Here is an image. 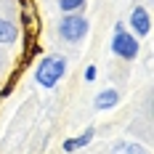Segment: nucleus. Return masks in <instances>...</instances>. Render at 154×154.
Here are the masks:
<instances>
[{
  "label": "nucleus",
  "mask_w": 154,
  "mask_h": 154,
  "mask_svg": "<svg viewBox=\"0 0 154 154\" xmlns=\"http://www.w3.org/2000/svg\"><path fill=\"white\" fill-rule=\"evenodd\" d=\"M64 75H66V59H64L61 53L45 56L43 61L37 64V69H35V80H37V85H43V88L59 85V80H61Z\"/></svg>",
  "instance_id": "f257e3e1"
},
{
  "label": "nucleus",
  "mask_w": 154,
  "mask_h": 154,
  "mask_svg": "<svg viewBox=\"0 0 154 154\" xmlns=\"http://www.w3.org/2000/svg\"><path fill=\"white\" fill-rule=\"evenodd\" d=\"M138 51H141L138 37L130 35L122 24H117V27H114V37H112V53L120 56V59H125V61H133V59L138 56Z\"/></svg>",
  "instance_id": "f03ea898"
},
{
  "label": "nucleus",
  "mask_w": 154,
  "mask_h": 154,
  "mask_svg": "<svg viewBox=\"0 0 154 154\" xmlns=\"http://www.w3.org/2000/svg\"><path fill=\"white\" fill-rule=\"evenodd\" d=\"M88 29H91L88 19L80 16V14H66L59 21V35H61V40H66V43H80L88 35Z\"/></svg>",
  "instance_id": "7ed1b4c3"
},
{
  "label": "nucleus",
  "mask_w": 154,
  "mask_h": 154,
  "mask_svg": "<svg viewBox=\"0 0 154 154\" xmlns=\"http://www.w3.org/2000/svg\"><path fill=\"white\" fill-rule=\"evenodd\" d=\"M128 24H130V35H136V37H146L149 32H152V16H149V11L143 8V5H136L133 11H130V16H128Z\"/></svg>",
  "instance_id": "20e7f679"
},
{
  "label": "nucleus",
  "mask_w": 154,
  "mask_h": 154,
  "mask_svg": "<svg viewBox=\"0 0 154 154\" xmlns=\"http://www.w3.org/2000/svg\"><path fill=\"white\" fill-rule=\"evenodd\" d=\"M117 101H120V93L114 91V88H106V91H101L98 96H96V109H101V112L114 109V106H117Z\"/></svg>",
  "instance_id": "39448f33"
},
{
  "label": "nucleus",
  "mask_w": 154,
  "mask_h": 154,
  "mask_svg": "<svg viewBox=\"0 0 154 154\" xmlns=\"http://www.w3.org/2000/svg\"><path fill=\"white\" fill-rule=\"evenodd\" d=\"M93 141V128H85V133H80V136H75V138H66L64 141V152H77V149H82V146H88Z\"/></svg>",
  "instance_id": "423d86ee"
},
{
  "label": "nucleus",
  "mask_w": 154,
  "mask_h": 154,
  "mask_svg": "<svg viewBox=\"0 0 154 154\" xmlns=\"http://www.w3.org/2000/svg\"><path fill=\"white\" fill-rule=\"evenodd\" d=\"M19 37V27L8 19H0V45H14Z\"/></svg>",
  "instance_id": "0eeeda50"
},
{
  "label": "nucleus",
  "mask_w": 154,
  "mask_h": 154,
  "mask_svg": "<svg viewBox=\"0 0 154 154\" xmlns=\"http://www.w3.org/2000/svg\"><path fill=\"white\" fill-rule=\"evenodd\" d=\"M112 154H146V149L136 141H117L112 146Z\"/></svg>",
  "instance_id": "6e6552de"
},
{
  "label": "nucleus",
  "mask_w": 154,
  "mask_h": 154,
  "mask_svg": "<svg viewBox=\"0 0 154 154\" xmlns=\"http://www.w3.org/2000/svg\"><path fill=\"white\" fill-rule=\"evenodd\" d=\"M59 5H61L64 14H77V11L85 5V0H59Z\"/></svg>",
  "instance_id": "1a4fd4ad"
},
{
  "label": "nucleus",
  "mask_w": 154,
  "mask_h": 154,
  "mask_svg": "<svg viewBox=\"0 0 154 154\" xmlns=\"http://www.w3.org/2000/svg\"><path fill=\"white\" fill-rule=\"evenodd\" d=\"M96 75H98V69H96V66H88V69H85V80H88V82H93Z\"/></svg>",
  "instance_id": "9d476101"
},
{
  "label": "nucleus",
  "mask_w": 154,
  "mask_h": 154,
  "mask_svg": "<svg viewBox=\"0 0 154 154\" xmlns=\"http://www.w3.org/2000/svg\"><path fill=\"white\" fill-rule=\"evenodd\" d=\"M3 64H5V59H3V53H0V69H3Z\"/></svg>",
  "instance_id": "9b49d317"
}]
</instances>
